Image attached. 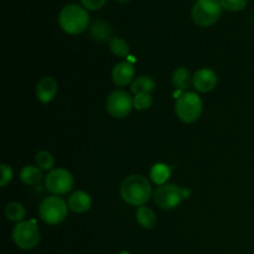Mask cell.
<instances>
[{
  "label": "cell",
  "instance_id": "6da1fadb",
  "mask_svg": "<svg viewBox=\"0 0 254 254\" xmlns=\"http://www.w3.org/2000/svg\"><path fill=\"white\" fill-rule=\"evenodd\" d=\"M121 196L127 203L131 206H145L151 197V185L143 175H130L122 183Z\"/></svg>",
  "mask_w": 254,
  "mask_h": 254
},
{
  "label": "cell",
  "instance_id": "7a4b0ae2",
  "mask_svg": "<svg viewBox=\"0 0 254 254\" xmlns=\"http://www.w3.org/2000/svg\"><path fill=\"white\" fill-rule=\"evenodd\" d=\"M59 24L67 34H82L89 25V15L86 7L81 5L67 4L60 11Z\"/></svg>",
  "mask_w": 254,
  "mask_h": 254
},
{
  "label": "cell",
  "instance_id": "3957f363",
  "mask_svg": "<svg viewBox=\"0 0 254 254\" xmlns=\"http://www.w3.org/2000/svg\"><path fill=\"white\" fill-rule=\"evenodd\" d=\"M203 103L201 97L195 92L180 94L175 102V113L183 123L191 124L202 114Z\"/></svg>",
  "mask_w": 254,
  "mask_h": 254
},
{
  "label": "cell",
  "instance_id": "277c9868",
  "mask_svg": "<svg viewBox=\"0 0 254 254\" xmlns=\"http://www.w3.org/2000/svg\"><path fill=\"white\" fill-rule=\"evenodd\" d=\"M67 213H68V203L60 196H49L40 203V218L42 222L49 226H56L64 222L67 217Z\"/></svg>",
  "mask_w": 254,
  "mask_h": 254
},
{
  "label": "cell",
  "instance_id": "5b68a950",
  "mask_svg": "<svg viewBox=\"0 0 254 254\" xmlns=\"http://www.w3.org/2000/svg\"><path fill=\"white\" fill-rule=\"evenodd\" d=\"M222 14L220 0H196L191 10L193 22L201 27L215 25Z\"/></svg>",
  "mask_w": 254,
  "mask_h": 254
},
{
  "label": "cell",
  "instance_id": "8992f818",
  "mask_svg": "<svg viewBox=\"0 0 254 254\" xmlns=\"http://www.w3.org/2000/svg\"><path fill=\"white\" fill-rule=\"evenodd\" d=\"M11 236L15 245L24 251L34 250L41 240L39 227H37L35 220L21 221V222L16 223Z\"/></svg>",
  "mask_w": 254,
  "mask_h": 254
},
{
  "label": "cell",
  "instance_id": "52a82bcc",
  "mask_svg": "<svg viewBox=\"0 0 254 254\" xmlns=\"http://www.w3.org/2000/svg\"><path fill=\"white\" fill-rule=\"evenodd\" d=\"M106 108L113 118H126L134 108V97H131L129 92L117 89L112 92L107 98Z\"/></svg>",
  "mask_w": 254,
  "mask_h": 254
},
{
  "label": "cell",
  "instance_id": "ba28073f",
  "mask_svg": "<svg viewBox=\"0 0 254 254\" xmlns=\"http://www.w3.org/2000/svg\"><path fill=\"white\" fill-rule=\"evenodd\" d=\"M186 190H183L174 184L161 185L154 191V201L163 210H174L185 197Z\"/></svg>",
  "mask_w": 254,
  "mask_h": 254
},
{
  "label": "cell",
  "instance_id": "9c48e42d",
  "mask_svg": "<svg viewBox=\"0 0 254 254\" xmlns=\"http://www.w3.org/2000/svg\"><path fill=\"white\" fill-rule=\"evenodd\" d=\"M73 176L68 170L64 168H57L50 171L45 179V185L47 191L54 195H66L73 188Z\"/></svg>",
  "mask_w": 254,
  "mask_h": 254
},
{
  "label": "cell",
  "instance_id": "30bf717a",
  "mask_svg": "<svg viewBox=\"0 0 254 254\" xmlns=\"http://www.w3.org/2000/svg\"><path fill=\"white\" fill-rule=\"evenodd\" d=\"M218 83V77L216 72L211 68H201L195 72L192 77V84L196 91L200 93H208L213 91Z\"/></svg>",
  "mask_w": 254,
  "mask_h": 254
},
{
  "label": "cell",
  "instance_id": "8fae6325",
  "mask_svg": "<svg viewBox=\"0 0 254 254\" xmlns=\"http://www.w3.org/2000/svg\"><path fill=\"white\" fill-rule=\"evenodd\" d=\"M135 78V67L129 61H122L112 69V81L116 86L126 87L133 83Z\"/></svg>",
  "mask_w": 254,
  "mask_h": 254
},
{
  "label": "cell",
  "instance_id": "7c38bea8",
  "mask_svg": "<svg viewBox=\"0 0 254 254\" xmlns=\"http://www.w3.org/2000/svg\"><path fill=\"white\" fill-rule=\"evenodd\" d=\"M57 94V82L52 77H44L36 86V97L41 103L47 104L54 101Z\"/></svg>",
  "mask_w": 254,
  "mask_h": 254
},
{
  "label": "cell",
  "instance_id": "4fadbf2b",
  "mask_svg": "<svg viewBox=\"0 0 254 254\" xmlns=\"http://www.w3.org/2000/svg\"><path fill=\"white\" fill-rule=\"evenodd\" d=\"M68 208L74 213H84L91 210L92 198L86 191H76L68 198Z\"/></svg>",
  "mask_w": 254,
  "mask_h": 254
},
{
  "label": "cell",
  "instance_id": "5bb4252c",
  "mask_svg": "<svg viewBox=\"0 0 254 254\" xmlns=\"http://www.w3.org/2000/svg\"><path fill=\"white\" fill-rule=\"evenodd\" d=\"M89 34L93 37L96 41L104 42V41H111L112 37V27L111 25L103 20H97L89 27Z\"/></svg>",
  "mask_w": 254,
  "mask_h": 254
},
{
  "label": "cell",
  "instance_id": "9a60e30c",
  "mask_svg": "<svg viewBox=\"0 0 254 254\" xmlns=\"http://www.w3.org/2000/svg\"><path fill=\"white\" fill-rule=\"evenodd\" d=\"M20 180L27 186L39 185L42 180V170L39 166L26 165L20 173Z\"/></svg>",
  "mask_w": 254,
  "mask_h": 254
},
{
  "label": "cell",
  "instance_id": "2e32d148",
  "mask_svg": "<svg viewBox=\"0 0 254 254\" xmlns=\"http://www.w3.org/2000/svg\"><path fill=\"white\" fill-rule=\"evenodd\" d=\"M136 222L145 230H151L156 225L155 212L146 206H140L136 210Z\"/></svg>",
  "mask_w": 254,
  "mask_h": 254
},
{
  "label": "cell",
  "instance_id": "e0dca14e",
  "mask_svg": "<svg viewBox=\"0 0 254 254\" xmlns=\"http://www.w3.org/2000/svg\"><path fill=\"white\" fill-rule=\"evenodd\" d=\"M191 81H192V78H191L190 72L185 67H178L171 76V82H173L174 87L176 89H180V91L188 89L190 87Z\"/></svg>",
  "mask_w": 254,
  "mask_h": 254
},
{
  "label": "cell",
  "instance_id": "ac0fdd59",
  "mask_svg": "<svg viewBox=\"0 0 254 254\" xmlns=\"http://www.w3.org/2000/svg\"><path fill=\"white\" fill-rule=\"evenodd\" d=\"M154 89H155V82L151 77L148 76L139 77V78L134 79V82L131 83V92L134 93V96L145 93L150 94Z\"/></svg>",
  "mask_w": 254,
  "mask_h": 254
},
{
  "label": "cell",
  "instance_id": "d6986e66",
  "mask_svg": "<svg viewBox=\"0 0 254 254\" xmlns=\"http://www.w3.org/2000/svg\"><path fill=\"white\" fill-rule=\"evenodd\" d=\"M171 175L170 168H169L166 164H155V165L151 168L150 171V179L153 180V183H155L156 185L161 186L165 185L166 181L169 180Z\"/></svg>",
  "mask_w": 254,
  "mask_h": 254
},
{
  "label": "cell",
  "instance_id": "ffe728a7",
  "mask_svg": "<svg viewBox=\"0 0 254 254\" xmlns=\"http://www.w3.org/2000/svg\"><path fill=\"white\" fill-rule=\"evenodd\" d=\"M25 215H26L25 207L20 202H16V201L7 203L6 207H5V217L9 221H12V222H21L24 220Z\"/></svg>",
  "mask_w": 254,
  "mask_h": 254
},
{
  "label": "cell",
  "instance_id": "44dd1931",
  "mask_svg": "<svg viewBox=\"0 0 254 254\" xmlns=\"http://www.w3.org/2000/svg\"><path fill=\"white\" fill-rule=\"evenodd\" d=\"M35 161H36V166H39L41 170L51 171L54 170L55 165V158L52 156L51 153L46 150H41L36 154L35 156Z\"/></svg>",
  "mask_w": 254,
  "mask_h": 254
},
{
  "label": "cell",
  "instance_id": "7402d4cb",
  "mask_svg": "<svg viewBox=\"0 0 254 254\" xmlns=\"http://www.w3.org/2000/svg\"><path fill=\"white\" fill-rule=\"evenodd\" d=\"M109 50L112 51V54H114L118 57H127L129 55V45L127 44L126 40L121 39V37H113V39L109 41Z\"/></svg>",
  "mask_w": 254,
  "mask_h": 254
},
{
  "label": "cell",
  "instance_id": "603a6c76",
  "mask_svg": "<svg viewBox=\"0 0 254 254\" xmlns=\"http://www.w3.org/2000/svg\"><path fill=\"white\" fill-rule=\"evenodd\" d=\"M153 106V97L151 94H138L134 96V108L138 111H145V109L150 108Z\"/></svg>",
  "mask_w": 254,
  "mask_h": 254
},
{
  "label": "cell",
  "instance_id": "cb8c5ba5",
  "mask_svg": "<svg viewBox=\"0 0 254 254\" xmlns=\"http://www.w3.org/2000/svg\"><path fill=\"white\" fill-rule=\"evenodd\" d=\"M223 9L230 11H241L246 7L248 0H220Z\"/></svg>",
  "mask_w": 254,
  "mask_h": 254
},
{
  "label": "cell",
  "instance_id": "d4e9b609",
  "mask_svg": "<svg viewBox=\"0 0 254 254\" xmlns=\"http://www.w3.org/2000/svg\"><path fill=\"white\" fill-rule=\"evenodd\" d=\"M0 171H1V178H0V186L1 188H5L7 184H10V181L12 180V176H14V173H12L11 168H10L7 164H1L0 165Z\"/></svg>",
  "mask_w": 254,
  "mask_h": 254
},
{
  "label": "cell",
  "instance_id": "484cf974",
  "mask_svg": "<svg viewBox=\"0 0 254 254\" xmlns=\"http://www.w3.org/2000/svg\"><path fill=\"white\" fill-rule=\"evenodd\" d=\"M82 6L88 10H98L104 6L107 0H79Z\"/></svg>",
  "mask_w": 254,
  "mask_h": 254
},
{
  "label": "cell",
  "instance_id": "4316f807",
  "mask_svg": "<svg viewBox=\"0 0 254 254\" xmlns=\"http://www.w3.org/2000/svg\"><path fill=\"white\" fill-rule=\"evenodd\" d=\"M116 1H119V2H122V4H124V2H128L129 0H116Z\"/></svg>",
  "mask_w": 254,
  "mask_h": 254
},
{
  "label": "cell",
  "instance_id": "83f0119b",
  "mask_svg": "<svg viewBox=\"0 0 254 254\" xmlns=\"http://www.w3.org/2000/svg\"><path fill=\"white\" fill-rule=\"evenodd\" d=\"M121 254H128V253H126V252H123V253H121Z\"/></svg>",
  "mask_w": 254,
  "mask_h": 254
}]
</instances>
